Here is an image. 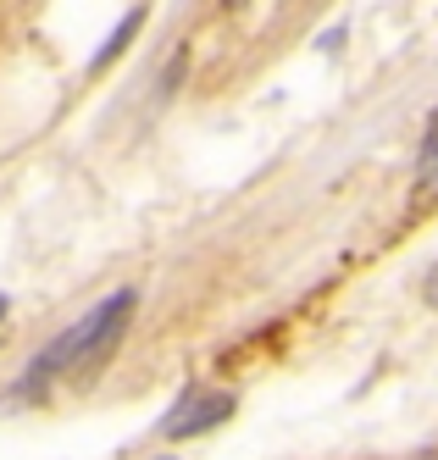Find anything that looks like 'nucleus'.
I'll return each instance as SVG.
<instances>
[{
  "instance_id": "nucleus-1",
  "label": "nucleus",
  "mask_w": 438,
  "mask_h": 460,
  "mask_svg": "<svg viewBox=\"0 0 438 460\" xmlns=\"http://www.w3.org/2000/svg\"><path fill=\"white\" fill-rule=\"evenodd\" d=\"M133 305H139V294L133 288H117V294H106L94 311H84L67 333H56L40 355H33V367L22 372V394H33V388H45L50 377H61V372H73V367H84V360H100L112 344H122V327L133 322Z\"/></svg>"
},
{
  "instance_id": "nucleus-2",
  "label": "nucleus",
  "mask_w": 438,
  "mask_h": 460,
  "mask_svg": "<svg viewBox=\"0 0 438 460\" xmlns=\"http://www.w3.org/2000/svg\"><path fill=\"white\" fill-rule=\"evenodd\" d=\"M233 416V394L228 388H183L178 405L166 411L161 421V438H194V433H211V427H222Z\"/></svg>"
},
{
  "instance_id": "nucleus-3",
  "label": "nucleus",
  "mask_w": 438,
  "mask_h": 460,
  "mask_svg": "<svg viewBox=\"0 0 438 460\" xmlns=\"http://www.w3.org/2000/svg\"><path fill=\"white\" fill-rule=\"evenodd\" d=\"M416 189L438 194V111L427 117V134H422V150H416Z\"/></svg>"
},
{
  "instance_id": "nucleus-4",
  "label": "nucleus",
  "mask_w": 438,
  "mask_h": 460,
  "mask_svg": "<svg viewBox=\"0 0 438 460\" xmlns=\"http://www.w3.org/2000/svg\"><path fill=\"white\" fill-rule=\"evenodd\" d=\"M139 22H145V6H133V12H128V17H122L117 28H112V40L94 50V67H106V61H112V56H117V50H122V45L133 40V28H139Z\"/></svg>"
},
{
  "instance_id": "nucleus-5",
  "label": "nucleus",
  "mask_w": 438,
  "mask_h": 460,
  "mask_svg": "<svg viewBox=\"0 0 438 460\" xmlns=\"http://www.w3.org/2000/svg\"><path fill=\"white\" fill-rule=\"evenodd\" d=\"M422 288H427V305H433V311H438V267H433V272H427V283H422Z\"/></svg>"
},
{
  "instance_id": "nucleus-6",
  "label": "nucleus",
  "mask_w": 438,
  "mask_h": 460,
  "mask_svg": "<svg viewBox=\"0 0 438 460\" xmlns=\"http://www.w3.org/2000/svg\"><path fill=\"white\" fill-rule=\"evenodd\" d=\"M0 316H6V294H0Z\"/></svg>"
}]
</instances>
